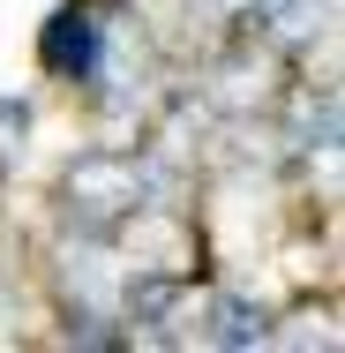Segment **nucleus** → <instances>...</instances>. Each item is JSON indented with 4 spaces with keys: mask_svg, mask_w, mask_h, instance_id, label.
Segmentation results:
<instances>
[{
    "mask_svg": "<svg viewBox=\"0 0 345 353\" xmlns=\"http://www.w3.org/2000/svg\"><path fill=\"white\" fill-rule=\"evenodd\" d=\"M158 165H143L136 150H90V158H75L68 173H61V203H68V225L75 233H90V241H105V233H121L128 218L158 211Z\"/></svg>",
    "mask_w": 345,
    "mask_h": 353,
    "instance_id": "obj_1",
    "label": "nucleus"
},
{
    "mask_svg": "<svg viewBox=\"0 0 345 353\" xmlns=\"http://www.w3.org/2000/svg\"><path fill=\"white\" fill-rule=\"evenodd\" d=\"M105 30H113V23H98V0H68V8L45 23L38 61L61 75V83H98V75H105Z\"/></svg>",
    "mask_w": 345,
    "mask_h": 353,
    "instance_id": "obj_2",
    "label": "nucleus"
},
{
    "mask_svg": "<svg viewBox=\"0 0 345 353\" xmlns=\"http://www.w3.org/2000/svg\"><path fill=\"white\" fill-rule=\"evenodd\" d=\"M196 339H203V346H271V316H263L255 301H240V293H210Z\"/></svg>",
    "mask_w": 345,
    "mask_h": 353,
    "instance_id": "obj_3",
    "label": "nucleus"
},
{
    "mask_svg": "<svg viewBox=\"0 0 345 353\" xmlns=\"http://www.w3.org/2000/svg\"><path fill=\"white\" fill-rule=\"evenodd\" d=\"M248 15H255V30L285 46V53H300V46H315V30H323V0H240Z\"/></svg>",
    "mask_w": 345,
    "mask_h": 353,
    "instance_id": "obj_4",
    "label": "nucleus"
},
{
    "mask_svg": "<svg viewBox=\"0 0 345 353\" xmlns=\"http://www.w3.org/2000/svg\"><path fill=\"white\" fill-rule=\"evenodd\" d=\"M23 136H30V105L23 98H0V165L23 158Z\"/></svg>",
    "mask_w": 345,
    "mask_h": 353,
    "instance_id": "obj_5",
    "label": "nucleus"
}]
</instances>
